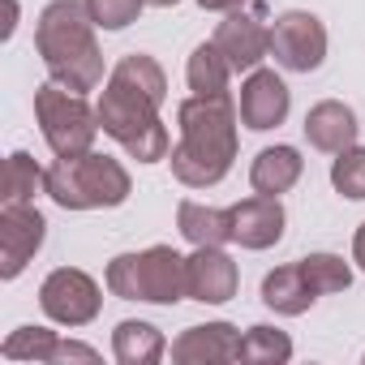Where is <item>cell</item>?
Here are the masks:
<instances>
[{
  "mask_svg": "<svg viewBox=\"0 0 365 365\" xmlns=\"http://www.w3.org/2000/svg\"><path fill=\"white\" fill-rule=\"evenodd\" d=\"M168 99V73L155 56L129 52L116 61V69L103 82L99 95V129L120 142L138 163H159L172 155V138L159 120V108Z\"/></svg>",
  "mask_w": 365,
  "mask_h": 365,
  "instance_id": "obj_1",
  "label": "cell"
},
{
  "mask_svg": "<svg viewBox=\"0 0 365 365\" xmlns=\"http://www.w3.org/2000/svg\"><path fill=\"white\" fill-rule=\"evenodd\" d=\"M237 103L232 95H190L176 103V146L168 155L172 176L185 190H211L237 159Z\"/></svg>",
  "mask_w": 365,
  "mask_h": 365,
  "instance_id": "obj_2",
  "label": "cell"
},
{
  "mask_svg": "<svg viewBox=\"0 0 365 365\" xmlns=\"http://www.w3.org/2000/svg\"><path fill=\"white\" fill-rule=\"evenodd\" d=\"M95 18L86 0H52L35 22V48L48 73L69 91H95L103 82V52L95 43Z\"/></svg>",
  "mask_w": 365,
  "mask_h": 365,
  "instance_id": "obj_3",
  "label": "cell"
},
{
  "mask_svg": "<svg viewBox=\"0 0 365 365\" xmlns=\"http://www.w3.org/2000/svg\"><path fill=\"white\" fill-rule=\"evenodd\" d=\"M129 194H133V180L125 163L99 150L56 159L48 168V198L61 211H103V207H120Z\"/></svg>",
  "mask_w": 365,
  "mask_h": 365,
  "instance_id": "obj_4",
  "label": "cell"
},
{
  "mask_svg": "<svg viewBox=\"0 0 365 365\" xmlns=\"http://www.w3.org/2000/svg\"><path fill=\"white\" fill-rule=\"evenodd\" d=\"M103 279H108V292L120 301H146V305L185 301V258L172 245H150L142 254H116Z\"/></svg>",
  "mask_w": 365,
  "mask_h": 365,
  "instance_id": "obj_5",
  "label": "cell"
},
{
  "mask_svg": "<svg viewBox=\"0 0 365 365\" xmlns=\"http://www.w3.org/2000/svg\"><path fill=\"white\" fill-rule=\"evenodd\" d=\"M35 120L56 159L86 155L99 138V108H91L82 91H69L56 78L35 91Z\"/></svg>",
  "mask_w": 365,
  "mask_h": 365,
  "instance_id": "obj_6",
  "label": "cell"
},
{
  "mask_svg": "<svg viewBox=\"0 0 365 365\" xmlns=\"http://www.w3.org/2000/svg\"><path fill=\"white\" fill-rule=\"evenodd\" d=\"M39 309L56 322V327H86V322H95L99 318V309H103V292H99V284L86 275V271H78V267H56L43 284H39Z\"/></svg>",
  "mask_w": 365,
  "mask_h": 365,
  "instance_id": "obj_7",
  "label": "cell"
},
{
  "mask_svg": "<svg viewBox=\"0 0 365 365\" xmlns=\"http://www.w3.org/2000/svg\"><path fill=\"white\" fill-rule=\"evenodd\" d=\"M271 56L288 73H314L327 61V26L305 9H288L271 22Z\"/></svg>",
  "mask_w": 365,
  "mask_h": 365,
  "instance_id": "obj_8",
  "label": "cell"
},
{
  "mask_svg": "<svg viewBox=\"0 0 365 365\" xmlns=\"http://www.w3.org/2000/svg\"><path fill=\"white\" fill-rule=\"evenodd\" d=\"M48 220L35 202H5L0 207V279H18L26 262L43 250Z\"/></svg>",
  "mask_w": 365,
  "mask_h": 365,
  "instance_id": "obj_9",
  "label": "cell"
},
{
  "mask_svg": "<svg viewBox=\"0 0 365 365\" xmlns=\"http://www.w3.org/2000/svg\"><path fill=\"white\" fill-rule=\"evenodd\" d=\"M211 43L224 52V61H228L232 73H254L262 65V56H271V26L262 22V5L232 9L220 22V31H215Z\"/></svg>",
  "mask_w": 365,
  "mask_h": 365,
  "instance_id": "obj_10",
  "label": "cell"
},
{
  "mask_svg": "<svg viewBox=\"0 0 365 365\" xmlns=\"http://www.w3.org/2000/svg\"><path fill=\"white\" fill-rule=\"evenodd\" d=\"M237 288L241 271L224 254V245H194V254L185 258V297L202 305H224L237 297Z\"/></svg>",
  "mask_w": 365,
  "mask_h": 365,
  "instance_id": "obj_11",
  "label": "cell"
},
{
  "mask_svg": "<svg viewBox=\"0 0 365 365\" xmlns=\"http://www.w3.org/2000/svg\"><path fill=\"white\" fill-rule=\"evenodd\" d=\"M288 108H292V91L284 86V78L275 69H254L241 82L237 112H241V125L245 129L267 133V129H275V125L288 120Z\"/></svg>",
  "mask_w": 365,
  "mask_h": 365,
  "instance_id": "obj_12",
  "label": "cell"
},
{
  "mask_svg": "<svg viewBox=\"0 0 365 365\" xmlns=\"http://www.w3.org/2000/svg\"><path fill=\"white\" fill-rule=\"evenodd\" d=\"M228 215H232V241L241 250H271L284 241L288 215H284V202L271 194H254V198L228 207Z\"/></svg>",
  "mask_w": 365,
  "mask_h": 365,
  "instance_id": "obj_13",
  "label": "cell"
},
{
  "mask_svg": "<svg viewBox=\"0 0 365 365\" xmlns=\"http://www.w3.org/2000/svg\"><path fill=\"white\" fill-rule=\"evenodd\" d=\"M172 361L176 365H215V361H241V331L232 322H202L185 327L172 339Z\"/></svg>",
  "mask_w": 365,
  "mask_h": 365,
  "instance_id": "obj_14",
  "label": "cell"
},
{
  "mask_svg": "<svg viewBox=\"0 0 365 365\" xmlns=\"http://www.w3.org/2000/svg\"><path fill=\"white\" fill-rule=\"evenodd\" d=\"M305 142L314 146V150H322V155H339V150H348V146H356V112L348 108V103H339V99H322V103H314L309 112H305Z\"/></svg>",
  "mask_w": 365,
  "mask_h": 365,
  "instance_id": "obj_15",
  "label": "cell"
},
{
  "mask_svg": "<svg viewBox=\"0 0 365 365\" xmlns=\"http://www.w3.org/2000/svg\"><path fill=\"white\" fill-rule=\"evenodd\" d=\"M314 301H318V292H314V284H309L301 258H297V262H284V267H275V271H267V279H262V305H267V309H275V314H284V318H297V314H305Z\"/></svg>",
  "mask_w": 365,
  "mask_h": 365,
  "instance_id": "obj_16",
  "label": "cell"
},
{
  "mask_svg": "<svg viewBox=\"0 0 365 365\" xmlns=\"http://www.w3.org/2000/svg\"><path fill=\"white\" fill-rule=\"evenodd\" d=\"M301 172H305V159H301L297 146H267L250 163V185H254V194L279 198V194H288L301 180Z\"/></svg>",
  "mask_w": 365,
  "mask_h": 365,
  "instance_id": "obj_17",
  "label": "cell"
},
{
  "mask_svg": "<svg viewBox=\"0 0 365 365\" xmlns=\"http://www.w3.org/2000/svg\"><path fill=\"white\" fill-rule=\"evenodd\" d=\"M163 352H168V339H163L159 327H150L142 318L116 322V331H112V356L120 365H159Z\"/></svg>",
  "mask_w": 365,
  "mask_h": 365,
  "instance_id": "obj_18",
  "label": "cell"
},
{
  "mask_svg": "<svg viewBox=\"0 0 365 365\" xmlns=\"http://www.w3.org/2000/svg\"><path fill=\"white\" fill-rule=\"evenodd\" d=\"M176 228L190 245H224L232 241V215L220 207H202L194 198H185L176 207Z\"/></svg>",
  "mask_w": 365,
  "mask_h": 365,
  "instance_id": "obj_19",
  "label": "cell"
},
{
  "mask_svg": "<svg viewBox=\"0 0 365 365\" xmlns=\"http://www.w3.org/2000/svg\"><path fill=\"white\" fill-rule=\"evenodd\" d=\"M185 78H190L194 95H224L232 69H228V61H224V52L215 43H198L194 56H190V65H185Z\"/></svg>",
  "mask_w": 365,
  "mask_h": 365,
  "instance_id": "obj_20",
  "label": "cell"
},
{
  "mask_svg": "<svg viewBox=\"0 0 365 365\" xmlns=\"http://www.w3.org/2000/svg\"><path fill=\"white\" fill-rule=\"evenodd\" d=\"M56 348L61 335L48 327H18L5 344H0V356L5 361H35V365H56Z\"/></svg>",
  "mask_w": 365,
  "mask_h": 365,
  "instance_id": "obj_21",
  "label": "cell"
},
{
  "mask_svg": "<svg viewBox=\"0 0 365 365\" xmlns=\"http://www.w3.org/2000/svg\"><path fill=\"white\" fill-rule=\"evenodd\" d=\"M241 361H250V365H288V361H292V339H288V331L267 327V322L250 327V331L241 335Z\"/></svg>",
  "mask_w": 365,
  "mask_h": 365,
  "instance_id": "obj_22",
  "label": "cell"
},
{
  "mask_svg": "<svg viewBox=\"0 0 365 365\" xmlns=\"http://www.w3.org/2000/svg\"><path fill=\"white\" fill-rule=\"evenodd\" d=\"M35 194H48V172L31 150H14L5 168V202H35Z\"/></svg>",
  "mask_w": 365,
  "mask_h": 365,
  "instance_id": "obj_23",
  "label": "cell"
},
{
  "mask_svg": "<svg viewBox=\"0 0 365 365\" xmlns=\"http://www.w3.org/2000/svg\"><path fill=\"white\" fill-rule=\"evenodd\" d=\"M331 185L335 194L365 202V146H348L331 159Z\"/></svg>",
  "mask_w": 365,
  "mask_h": 365,
  "instance_id": "obj_24",
  "label": "cell"
},
{
  "mask_svg": "<svg viewBox=\"0 0 365 365\" xmlns=\"http://www.w3.org/2000/svg\"><path fill=\"white\" fill-rule=\"evenodd\" d=\"M301 267H305V275H309V284H314L318 297H327V292H344V288L352 284V267H348L339 254H305Z\"/></svg>",
  "mask_w": 365,
  "mask_h": 365,
  "instance_id": "obj_25",
  "label": "cell"
},
{
  "mask_svg": "<svg viewBox=\"0 0 365 365\" xmlns=\"http://www.w3.org/2000/svg\"><path fill=\"white\" fill-rule=\"evenodd\" d=\"M86 9H91L99 31H125V26L138 22V14L146 9V0H86Z\"/></svg>",
  "mask_w": 365,
  "mask_h": 365,
  "instance_id": "obj_26",
  "label": "cell"
},
{
  "mask_svg": "<svg viewBox=\"0 0 365 365\" xmlns=\"http://www.w3.org/2000/svg\"><path fill=\"white\" fill-rule=\"evenodd\" d=\"M198 5H202L207 14H232V9L245 5V0H198Z\"/></svg>",
  "mask_w": 365,
  "mask_h": 365,
  "instance_id": "obj_27",
  "label": "cell"
},
{
  "mask_svg": "<svg viewBox=\"0 0 365 365\" xmlns=\"http://www.w3.org/2000/svg\"><path fill=\"white\" fill-rule=\"evenodd\" d=\"M352 262L365 271V224L356 228V237H352Z\"/></svg>",
  "mask_w": 365,
  "mask_h": 365,
  "instance_id": "obj_28",
  "label": "cell"
},
{
  "mask_svg": "<svg viewBox=\"0 0 365 365\" xmlns=\"http://www.w3.org/2000/svg\"><path fill=\"white\" fill-rule=\"evenodd\" d=\"M146 5H155V9H172V5H180V0H146Z\"/></svg>",
  "mask_w": 365,
  "mask_h": 365,
  "instance_id": "obj_29",
  "label": "cell"
}]
</instances>
